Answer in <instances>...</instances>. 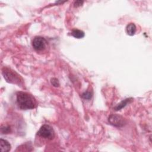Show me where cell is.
<instances>
[{
    "mask_svg": "<svg viewBox=\"0 0 152 152\" xmlns=\"http://www.w3.org/2000/svg\"><path fill=\"white\" fill-rule=\"evenodd\" d=\"M133 99L132 98H127L124 100H123L120 103H119L118 105H117L114 108V109L116 111L121 110V109H123V108H124L125 106L129 103L131 102L132 101Z\"/></svg>",
    "mask_w": 152,
    "mask_h": 152,
    "instance_id": "7",
    "label": "cell"
},
{
    "mask_svg": "<svg viewBox=\"0 0 152 152\" xmlns=\"http://www.w3.org/2000/svg\"><path fill=\"white\" fill-rule=\"evenodd\" d=\"M17 103L19 108L22 110L33 109L37 105V101L35 98L27 92H18L16 94Z\"/></svg>",
    "mask_w": 152,
    "mask_h": 152,
    "instance_id": "1",
    "label": "cell"
},
{
    "mask_svg": "<svg viewBox=\"0 0 152 152\" xmlns=\"http://www.w3.org/2000/svg\"><path fill=\"white\" fill-rule=\"evenodd\" d=\"M1 132L3 134H8L10 132V128L7 126V127H4L1 128Z\"/></svg>",
    "mask_w": 152,
    "mask_h": 152,
    "instance_id": "12",
    "label": "cell"
},
{
    "mask_svg": "<svg viewBox=\"0 0 152 152\" xmlns=\"http://www.w3.org/2000/svg\"><path fill=\"white\" fill-rule=\"evenodd\" d=\"M11 144L6 140H0V151L1 152H8L11 150Z\"/></svg>",
    "mask_w": 152,
    "mask_h": 152,
    "instance_id": "6",
    "label": "cell"
},
{
    "mask_svg": "<svg viewBox=\"0 0 152 152\" xmlns=\"http://www.w3.org/2000/svg\"><path fill=\"white\" fill-rule=\"evenodd\" d=\"M37 135L44 139L52 140L55 137V132L52 127L49 125H43L37 132Z\"/></svg>",
    "mask_w": 152,
    "mask_h": 152,
    "instance_id": "3",
    "label": "cell"
},
{
    "mask_svg": "<svg viewBox=\"0 0 152 152\" xmlns=\"http://www.w3.org/2000/svg\"><path fill=\"white\" fill-rule=\"evenodd\" d=\"M48 42L44 38L36 36L32 42V46L37 51H42L46 48Z\"/></svg>",
    "mask_w": 152,
    "mask_h": 152,
    "instance_id": "5",
    "label": "cell"
},
{
    "mask_svg": "<svg viewBox=\"0 0 152 152\" xmlns=\"http://www.w3.org/2000/svg\"><path fill=\"white\" fill-rule=\"evenodd\" d=\"M108 121L112 126L116 127H123L126 124V119L120 115L112 114L108 118Z\"/></svg>",
    "mask_w": 152,
    "mask_h": 152,
    "instance_id": "4",
    "label": "cell"
},
{
    "mask_svg": "<svg viewBox=\"0 0 152 152\" xmlns=\"http://www.w3.org/2000/svg\"><path fill=\"white\" fill-rule=\"evenodd\" d=\"M84 1H80V0H78V1H76L74 2V7H80L83 5Z\"/></svg>",
    "mask_w": 152,
    "mask_h": 152,
    "instance_id": "13",
    "label": "cell"
},
{
    "mask_svg": "<svg viewBox=\"0 0 152 152\" xmlns=\"http://www.w3.org/2000/svg\"><path fill=\"white\" fill-rule=\"evenodd\" d=\"M71 35L74 37L75 38H77V39H82L83 38L85 34L84 32L81 30L79 29H73L71 32Z\"/></svg>",
    "mask_w": 152,
    "mask_h": 152,
    "instance_id": "9",
    "label": "cell"
},
{
    "mask_svg": "<svg viewBox=\"0 0 152 152\" xmlns=\"http://www.w3.org/2000/svg\"><path fill=\"white\" fill-rule=\"evenodd\" d=\"M127 33L130 36H133L136 32V26L134 23H129L126 27Z\"/></svg>",
    "mask_w": 152,
    "mask_h": 152,
    "instance_id": "8",
    "label": "cell"
},
{
    "mask_svg": "<svg viewBox=\"0 0 152 152\" xmlns=\"http://www.w3.org/2000/svg\"><path fill=\"white\" fill-rule=\"evenodd\" d=\"M82 98L84 99H90L92 97V93L90 92H86L82 94Z\"/></svg>",
    "mask_w": 152,
    "mask_h": 152,
    "instance_id": "10",
    "label": "cell"
},
{
    "mask_svg": "<svg viewBox=\"0 0 152 152\" xmlns=\"http://www.w3.org/2000/svg\"><path fill=\"white\" fill-rule=\"evenodd\" d=\"M2 74L5 80L10 83L21 85L23 84V79L20 75L16 71L8 67H3Z\"/></svg>",
    "mask_w": 152,
    "mask_h": 152,
    "instance_id": "2",
    "label": "cell"
},
{
    "mask_svg": "<svg viewBox=\"0 0 152 152\" xmlns=\"http://www.w3.org/2000/svg\"><path fill=\"white\" fill-rule=\"evenodd\" d=\"M51 84H52V86H54V87H58L59 86V81L56 78H52L51 79Z\"/></svg>",
    "mask_w": 152,
    "mask_h": 152,
    "instance_id": "11",
    "label": "cell"
}]
</instances>
